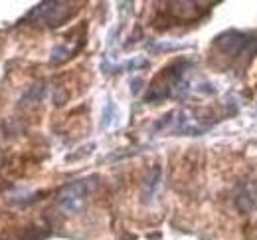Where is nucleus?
I'll list each match as a JSON object with an SVG mask.
<instances>
[{"label":"nucleus","instance_id":"nucleus-3","mask_svg":"<svg viewBox=\"0 0 257 240\" xmlns=\"http://www.w3.org/2000/svg\"><path fill=\"white\" fill-rule=\"evenodd\" d=\"M77 6L73 2H40L28 12L24 22L34 24H44V26H60L67 18L73 16Z\"/></svg>","mask_w":257,"mask_h":240},{"label":"nucleus","instance_id":"nucleus-4","mask_svg":"<svg viewBox=\"0 0 257 240\" xmlns=\"http://www.w3.org/2000/svg\"><path fill=\"white\" fill-rule=\"evenodd\" d=\"M91 189H93L91 179H79V181H73V183L65 185L62 193H60V197H58V203L62 206V210L67 214L79 212L85 205Z\"/></svg>","mask_w":257,"mask_h":240},{"label":"nucleus","instance_id":"nucleus-5","mask_svg":"<svg viewBox=\"0 0 257 240\" xmlns=\"http://www.w3.org/2000/svg\"><path fill=\"white\" fill-rule=\"evenodd\" d=\"M235 206L241 212H251L257 206V181L253 179H243L237 187L235 195Z\"/></svg>","mask_w":257,"mask_h":240},{"label":"nucleus","instance_id":"nucleus-1","mask_svg":"<svg viewBox=\"0 0 257 240\" xmlns=\"http://www.w3.org/2000/svg\"><path fill=\"white\" fill-rule=\"evenodd\" d=\"M212 48L218 52L220 58L231 64H247L257 54V32H241V30H227L216 36Z\"/></svg>","mask_w":257,"mask_h":240},{"label":"nucleus","instance_id":"nucleus-2","mask_svg":"<svg viewBox=\"0 0 257 240\" xmlns=\"http://www.w3.org/2000/svg\"><path fill=\"white\" fill-rule=\"evenodd\" d=\"M188 68H190L188 60H176L170 66H166L153 79L145 100L149 103H159L162 100H166V98H170V96H180L186 90L184 75H186V69Z\"/></svg>","mask_w":257,"mask_h":240},{"label":"nucleus","instance_id":"nucleus-6","mask_svg":"<svg viewBox=\"0 0 257 240\" xmlns=\"http://www.w3.org/2000/svg\"><path fill=\"white\" fill-rule=\"evenodd\" d=\"M159 185H161V169L157 167V169H153V173L149 175V179H147V183H145V189H143L145 201H151V199L155 197Z\"/></svg>","mask_w":257,"mask_h":240}]
</instances>
